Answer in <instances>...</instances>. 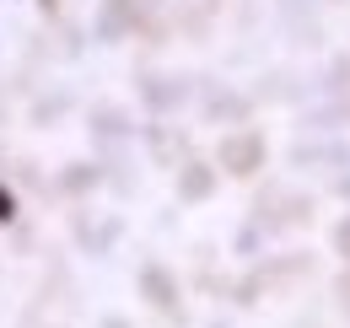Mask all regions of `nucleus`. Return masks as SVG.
I'll list each match as a JSON object with an SVG mask.
<instances>
[{"mask_svg": "<svg viewBox=\"0 0 350 328\" xmlns=\"http://www.w3.org/2000/svg\"><path fill=\"white\" fill-rule=\"evenodd\" d=\"M259 162H264V140H259V135H248V129H232V135L221 140V167H226V172L248 178V172H259Z\"/></svg>", "mask_w": 350, "mask_h": 328, "instance_id": "1", "label": "nucleus"}, {"mask_svg": "<svg viewBox=\"0 0 350 328\" xmlns=\"http://www.w3.org/2000/svg\"><path fill=\"white\" fill-rule=\"evenodd\" d=\"M178 189H183V200H205V194H211V172H205L200 162L183 167V183H178Z\"/></svg>", "mask_w": 350, "mask_h": 328, "instance_id": "2", "label": "nucleus"}, {"mask_svg": "<svg viewBox=\"0 0 350 328\" xmlns=\"http://www.w3.org/2000/svg\"><path fill=\"white\" fill-rule=\"evenodd\" d=\"M140 286H146L151 296H157V307H173V280H167V275H157V269H146V275H140Z\"/></svg>", "mask_w": 350, "mask_h": 328, "instance_id": "3", "label": "nucleus"}, {"mask_svg": "<svg viewBox=\"0 0 350 328\" xmlns=\"http://www.w3.org/2000/svg\"><path fill=\"white\" fill-rule=\"evenodd\" d=\"M334 243H340V253H345V258H350V215H345V221H340V232H334Z\"/></svg>", "mask_w": 350, "mask_h": 328, "instance_id": "4", "label": "nucleus"}]
</instances>
